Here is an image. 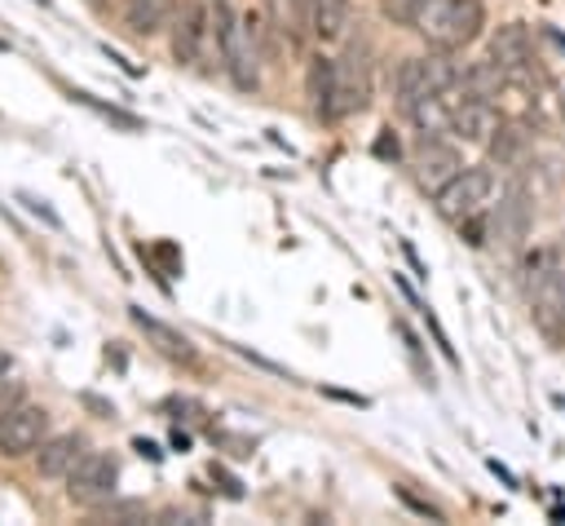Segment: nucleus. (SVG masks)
I'll return each mask as SVG.
<instances>
[{
    "mask_svg": "<svg viewBox=\"0 0 565 526\" xmlns=\"http://www.w3.org/2000/svg\"><path fill=\"white\" fill-rule=\"evenodd\" d=\"M530 305H534V323L543 327V336L565 345V265H552L534 278Z\"/></svg>",
    "mask_w": 565,
    "mask_h": 526,
    "instance_id": "5",
    "label": "nucleus"
},
{
    "mask_svg": "<svg viewBox=\"0 0 565 526\" xmlns=\"http://www.w3.org/2000/svg\"><path fill=\"white\" fill-rule=\"evenodd\" d=\"M0 371H9V354L4 349H0Z\"/></svg>",
    "mask_w": 565,
    "mask_h": 526,
    "instance_id": "26",
    "label": "nucleus"
},
{
    "mask_svg": "<svg viewBox=\"0 0 565 526\" xmlns=\"http://www.w3.org/2000/svg\"><path fill=\"white\" fill-rule=\"evenodd\" d=\"M543 35H547V40H552V44H556V49H561V53H565V35H561V31H556V27H543Z\"/></svg>",
    "mask_w": 565,
    "mask_h": 526,
    "instance_id": "24",
    "label": "nucleus"
},
{
    "mask_svg": "<svg viewBox=\"0 0 565 526\" xmlns=\"http://www.w3.org/2000/svg\"><path fill=\"white\" fill-rule=\"evenodd\" d=\"M305 88H309V106H313L322 119H335V62H331V57H313V62H309Z\"/></svg>",
    "mask_w": 565,
    "mask_h": 526,
    "instance_id": "16",
    "label": "nucleus"
},
{
    "mask_svg": "<svg viewBox=\"0 0 565 526\" xmlns=\"http://www.w3.org/2000/svg\"><path fill=\"white\" fill-rule=\"evenodd\" d=\"M494 194H499L494 172L463 164V172H455V177L433 194V203H437V217H441V221H455V225H459V221H468V217H477V212H490Z\"/></svg>",
    "mask_w": 565,
    "mask_h": 526,
    "instance_id": "2",
    "label": "nucleus"
},
{
    "mask_svg": "<svg viewBox=\"0 0 565 526\" xmlns=\"http://www.w3.org/2000/svg\"><path fill=\"white\" fill-rule=\"evenodd\" d=\"M128 318H132V323L154 340V349H159V354H168V358H177V362H194V358H199V354H194V345H190L177 327H168V323L150 318L141 305H128Z\"/></svg>",
    "mask_w": 565,
    "mask_h": 526,
    "instance_id": "12",
    "label": "nucleus"
},
{
    "mask_svg": "<svg viewBox=\"0 0 565 526\" xmlns=\"http://www.w3.org/2000/svg\"><path fill=\"white\" fill-rule=\"evenodd\" d=\"M375 155H384V159L393 155V159H397V141H388V133H384V137L375 141Z\"/></svg>",
    "mask_w": 565,
    "mask_h": 526,
    "instance_id": "22",
    "label": "nucleus"
},
{
    "mask_svg": "<svg viewBox=\"0 0 565 526\" xmlns=\"http://www.w3.org/2000/svg\"><path fill=\"white\" fill-rule=\"evenodd\" d=\"M212 4H216V0H212Z\"/></svg>",
    "mask_w": 565,
    "mask_h": 526,
    "instance_id": "27",
    "label": "nucleus"
},
{
    "mask_svg": "<svg viewBox=\"0 0 565 526\" xmlns=\"http://www.w3.org/2000/svg\"><path fill=\"white\" fill-rule=\"evenodd\" d=\"M75 102H84V106H93V111L110 115V119H115V124H124V128H141V119H137V115H128V111H119V106H102L93 93H75Z\"/></svg>",
    "mask_w": 565,
    "mask_h": 526,
    "instance_id": "20",
    "label": "nucleus"
},
{
    "mask_svg": "<svg viewBox=\"0 0 565 526\" xmlns=\"http://www.w3.org/2000/svg\"><path fill=\"white\" fill-rule=\"evenodd\" d=\"M486 27V9L481 0H424L419 18H415V31L433 44V49H468Z\"/></svg>",
    "mask_w": 565,
    "mask_h": 526,
    "instance_id": "1",
    "label": "nucleus"
},
{
    "mask_svg": "<svg viewBox=\"0 0 565 526\" xmlns=\"http://www.w3.org/2000/svg\"><path fill=\"white\" fill-rule=\"evenodd\" d=\"M22 203H26V208H31V212H40V217H44V221H49V225H62V221H57V217H53V212H49V208H44V199H31V194H22Z\"/></svg>",
    "mask_w": 565,
    "mask_h": 526,
    "instance_id": "21",
    "label": "nucleus"
},
{
    "mask_svg": "<svg viewBox=\"0 0 565 526\" xmlns=\"http://www.w3.org/2000/svg\"><path fill=\"white\" fill-rule=\"evenodd\" d=\"M177 18V0H124V22L137 35H159Z\"/></svg>",
    "mask_w": 565,
    "mask_h": 526,
    "instance_id": "15",
    "label": "nucleus"
},
{
    "mask_svg": "<svg viewBox=\"0 0 565 526\" xmlns=\"http://www.w3.org/2000/svg\"><path fill=\"white\" fill-rule=\"evenodd\" d=\"M371 102V80H366V62L362 57H344L335 62V115H358Z\"/></svg>",
    "mask_w": 565,
    "mask_h": 526,
    "instance_id": "11",
    "label": "nucleus"
},
{
    "mask_svg": "<svg viewBox=\"0 0 565 526\" xmlns=\"http://www.w3.org/2000/svg\"><path fill=\"white\" fill-rule=\"evenodd\" d=\"M44 438H49V411L40 402H18L0 420V455H9V460L35 455Z\"/></svg>",
    "mask_w": 565,
    "mask_h": 526,
    "instance_id": "4",
    "label": "nucleus"
},
{
    "mask_svg": "<svg viewBox=\"0 0 565 526\" xmlns=\"http://www.w3.org/2000/svg\"><path fill=\"white\" fill-rule=\"evenodd\" d=\"M486 57L499 66V71H539V53H534V31L525 22H503L490 44H486Z\"/></svg>",
    "mask_w": 565,
    "mask_h": 526,
    "instance_id": "8",
    "label": "nucleus"
},
{
    "mask_svg": "<svg viewBox=\"0 0 565 526\" xmlns=\"http://www.w3.org/2000/svg\"><path fill=\"white\" fill-rule=\"evenodd\" d=\"M115 486H119L115 451H84L79 464L66 473V499L84 504V508H97V504L115 499Z\"/></svg>",
    "mask_w": 565,
    "mask_h": 526,
    "instance_id": "3",
    "label": "nucleus"
},
{
    "mask_svg": "<svg viewBox=\"0 0 565 526\" xmlns=\"http://www.w3.org/2000/svg\"><path fill=\"white\" fill-rule=\"evenodd\" d=\"M494 111L512 124H525L539 115V71H503L494 93H490Z\"/></svg>",
    "mask_w": 565,
    "mask_h": 526,
    "instance_id": "6",
    "label": "nucleus"
},
{
    "mask_svg": "<svg viewBox=\"0 0 565 526\" xmlns=\"http://www.w3.org/2000/svg\"><path fill=\"white\" fill-rule=\"evenodd\" d=\"M428 93H437L433 88V75H428V57H406L402 66H397V75H393V97H397V106L402 111H411L419 97H428Z\"/></svg>",
    "mask_w": 565,
    "mask_h": 526,
    "instance_id": "14",
    "label": "nucleus"
},
{
    "mask_svg": "<svg viewBox=\"0 0 565 526\" xmlns=\"http://www.w3.org/2000/svg\"><path fill=\"white\" fill-rule=\"evenodd\" d=\"M530 230V203H525V190L521 186H508L499 212H494V239H503L508 248H516Z\"/></svg>",
    "mask_w": 565,
    "mask_h": 526,
    "instance_id": "13",
    "label": "nucleus"
},
{
    "mask_svg": "<svg viewBox=\"0 0 565 526\" xmlns=\"http://www.w3.org/2000/svg\"><path fill=\"white\" fill-rule=\"evenodd\" d=\"M207 31H212V13L203 4H181L177 18H172V57L181 66H194L199 53H203Z\"/></svg>",
    "mask_w": 565,
    "mask_h": 526,
    "instance_id": "9",
    "label": "nucleus"
},
{
    "mask_svg": "<svg viewBox=\"0 0 565 526\" xmlns=\"http://www.w3.org/2000/svg\"><path fill=\"white\" fill-rule=\"evenodd\" d=\"M22 402V380L13 371H0V420Z\"/></svg>",
    "mask_w": 565,
    "mask_h": 526,
    "instance_id": "19",
    "label": "nucleus"
},
{
    "mask_svg": "<svg viewBox=\"0 0 565 526\" xmlns=\"http://www.w3.org/2000/svg\"><path fill=\"white\" fill-rule=\"evenodd\" d=\"M419 9H424V0H380V13L388 22H397V27H415Z\"/></svg>",
    "mask_w": 565,
    "mask_h": 526,
    "instance_id": "18",
    "label": "nucleus"
},
{
    "mask_svg": "<svg viewBox=\"0 0 565 526\" xmlns=\"http://www.w3.org/2000/svg\"><path fill=\"white\" fill-rule=\"evenodd\" d=\"M137 451H141V455H150V460H159V455H163V451H159L154 442H146V438H137Z\"/></svg>",
    "mask_w": 565,
    "mask_h": 526,
    "instance_id": "23",
    "label": "nucleus"
},
{
    "mask_svg": "<svg viewBox=\"0 0 565 526\" xmlns=\"http://www.w3.org/2000/svg\"><path fill=\"white\" fill-rule=\"evenodd\" d=\"M455 172H463V159L450 141H441L437 133H419V146H415V181L437 194Z\"/></svg>",
    "mask_w": 565,
    "mask_h": 526,
    "instance_id": "7",
    "label": "nucleus"
},
{
    "mask_svg": "<svg viewBox=\"0 0 565 526\" xmlns=\"http://www.w3.org/2000/svg\"><path fill=\"white\" fill-rule=\"evenodd\" d=\"M88 451V442L79 438V433H53V438H44L40 442V451H35V473L40 477H66L75 464H79V455Z\"/></svg>",
    "mask_w": 565,
    "mask_h": 526,
    "instance_id": "10",
    "label": "nucleus"
},
{
    "mask_svg": "<svg viewBox=\"0 0 565 526\" xmlns=\"http://www.w3.org/2000/svg\"><path fill=\"white\" fill-rule=\"evenodd\" d=\"M309 31L322 44H335L349 35V4L344 0H309Z\"/></svg>",
    "mask_w": 565,
    "mask_h": 526,
    "instance_id": "17",
    "label": "nucleus"
},
{
    "mask_svg": "<svg viewBox=\"0 0 565 526\" xmlns=\"http://www.w3.org/2000/svg\"><path fill=\"white\" fill-rule=\"evenodd\" d=\"M556 106H561V115H565V75L556 80Z\"/></svg>",
    "mask_w": 565,
    "mask_h": 526,
    "instance_id": "25",
    "label": "nucleus"
}]
</instances>
